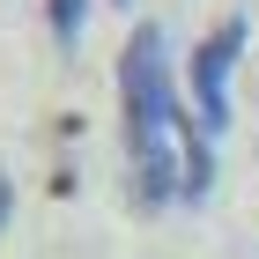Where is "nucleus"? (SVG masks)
<instances>
[{
	"instance_id": "obj_1",
	"label": "nucleus",
	"mask_w": 259,
	"mask_h": 259,
	"mask_svg": "<svg viewBox=\"0 0 259 259\" xmlns=\"http://www.w3.org/2000/svg\"><path fill=\"white\" fill-rule=\"evenodd\" d=\"M119 119H126V193L134 207H170L185 200V111L178 74H170V45L156 22H134L119 52Z\"/></svg>"
},
{
	"instance_id": "obj_2",
	"label": "nucleus",
	"mask_w": 259,
	"mask_h": 259,
	"mask_svg": "<svg viewBox=\"0 0 259 259\" xmlns=\"http://www.w3.org/2000/svg\"><path fill=\"white\" fill-rule=\"evenodd\" d=\"M244 37H252V22L230 15V22H215V30L193 45V119L207 126V134L230 126V74H237V60H244Z\"/></svg>"
},
{
	"instance_id": "obj_3",
	"label": "nucleus",
	"mask_w": 259,
	"mask_h": 259,
	"mask_svg": "<svg viewBox=\"0 0 259 259\" xmlns=\"http://www.w3.org/2000/svg\"><path fill=\"white\" fill-rule=\"evenodd\" d=\"M45 22H52V45L74 52V45H81V22H89V0H45Z\"/></svg>"
},
{
	"instance_id": "obj_4",
	"label": "nucleus",
	"mask_w": 259,
	"mask_h": 259,
	"mask_svg": "<svg viewBox=\"0 0 259 259\" xmlns=\"http://www.w3.org/2000/svg\"><path fill=\"white\" fill-rule=\"evenodd\" d=\"M8 215H15V185L0 178V230H8Z\"/></svg>"
},
{
	"instance_id": "obj_5",
	"label": "nucleus",
	"mask_w": 259,
	"mask_h": 259,
	"mask_svg": "<svg viewBox=\"0 0 259 259\" xmlns=\"http://www.w3.org/2000/svg\"><path fill=\"white\" fill-rule=\"evenodd\" d=\"M119 8H134V0H119Z\"/></svg>"
}]
</instances>
